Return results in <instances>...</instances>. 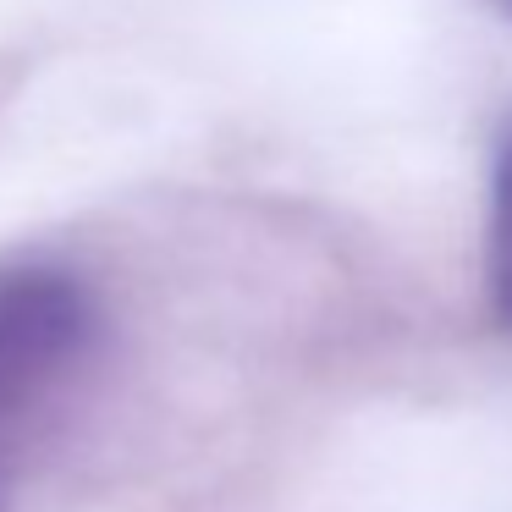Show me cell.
Wrapping results in <instances>:
<instances>
[{"mask_svg": "<svg viewBox=\"0 0 512 512\" xmlns=\"http://www.w3.org/2000/svg\"><path fill=\"white\" fill-rule=\"evenodd\" d=\"M94 342L89 292L56 265H0V430L45 402Z\"/></svg>", "mask_w": 512, "mask_h": 512, "instance_id": "cell-1", "label": "cell"}, {"mask_svg": "<svg viewBox=\"0 0 512 512\" xmlns=\"http://www.w3.org/2000/svg\"><path fill=\"white\" fill-rule=\"evenodd\" d=\"M485 276H490V303H496V314L512 325V127L496 149V166H490Z\"/></svg>", "mask_w": 512, "mask_h": 512, "instance_id": "cell-2", "label": "cell"}]
</instances>
